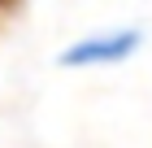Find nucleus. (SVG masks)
Instances as JSON below:
<instances>
[{
    "instance_id": "nucleus-1",
    "label": "nucleus",
    "mask_w": 152,
    "mask_h": 148,
    "mask_svg": "<svg viewBox=\"0 0 152 148\" xmlns=\"http://www.w3.org/2000/svg\"><path fill=\"white\" fill-rule=\"evenodd\" d=\"M139 44H143V31H139V26H122V31L87 35V39L70 44L57 61H61V66H113V61H126Z\"/></svg>"
}]
</instances>
